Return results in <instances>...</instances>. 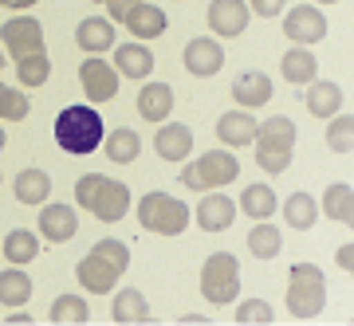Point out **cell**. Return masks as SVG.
I'll use <instances>...</instances> for the list:
<instances>
[{
  "instance_id": "cell-1",
  "label": "cell",
  "mask_w": 354,
  "mask_h": 326,
  "mask_svg": "<svg viewBox=\"0 0 354 326\" xmlns=\"http://www.w3.org/2000/svg\"><path fill=\"white\" fill-rule=\"evenodd\" d=\"M130 267V248L122 240H99L95 248L75 264V279L87 295H111L118 287V279Z\"/></svg>"
},
{
  "instance_id": "cell-2",
  "label": "cell",
  "mask_w": 354,
  "mask_h": 326,
  "mask_svg": "<svg viewBox=\"0 0 354 326\" xmlns=\"http://www.w3.org/2000/svg\"><path fill=\"white\" fill-rule=\"evenodd\" d=\"M75 204L79 209H87L95 220L102 224H114V220H122L130 213V189L127 181H114L106 173H87L75 181Z\"/></svg>"
},
{
  "instance_id": "cell-3",
  "label": "cell",
  "mask_w": 354,
  "mask_h": 326,
  "mask_svg": "<svg viewBox=\"0 0 354 326\" xmlns=\"http://www.w3.org/2000/svg\"><path fill=\"white\" fill-rule=\"evenodd\" d=\"M102 114L95 106H64L55 118V146L71 157H87L102 146Z\"/></svg>"
},
{
  "instance_id": "cell-4",
  "label": "cell",
  "mask_w": 354,
  "mask_h": 326,
  "mask_svg": "<svg viewBox=\"0 0 354 326\" xmlns=\"http://www.w3.org/2000/svg\"><path fill=\"white\" fill-rule=\"evenodd\" d=\"M256 165L264 169L268 177H279L291 165V153H295V122L288 114H272L256 126Z\"/></svg>"
},
{
  "instance_id": "cell-5",
  "label": "cell",
  "mask_w": 354,
  "mask_h": 326,
  "mask_svg": "<svg viewBox=\"0 0 354 326\" xmlns=\"http://www.w3.org/2000/svg\"><path fill=\"white\" fill-rule=\"evenodd\" d=\"M241 177V162L232 150H209L197 162H189L181 169V189L189 193H209V189H225Z\"/></svg>"
},
{
  "instance_id": "cell-6",
  "label": "cell",
  "mask_w": 354,
  "mask_h": 326,
  "mask_svg": "<svg viewBox=\"0 0 354 326\" xmlns=\"http://www.w3.org/2000/svg\"><path fill=\"white\" fill-rule=\"evenodd\" d=\"M327 303V276L315 264H291L288 271V314L291 318H315Z\"/></svg>"
},
{
  "instance_id": "cell-7",
  "label": "cell",
  "mask_w": 354,
  "mask_h": 326,
  "mask_svg": "<svg viewBox=\"0 0 354 326\" xmlns=\"http://www.w3.org/2000/svg\"><path fill=\"white\" fill-rule=\"evenodd\" d=\"M138 224L146 232H158V236H181L189 228V209H185V201L153 189L138 201Z\"/></svg>"
},
{
  "instance_id": "cell-8",
  "label": "cell",
  "mask_w": 354,
  "mask_h": 326,
  "mask_svg": "<svg viewBox=\"0 0 354 326\" xmlns=\"http://www.w3.org/2000/svg\"><path fill=\"white\" fill-rule=\"evenodd\" d=\"M201 295L213 307H228L241 295V264L232 251H213L201 267Z\"/></svg>"
},
{
  "instance_id": "cell-9",
  "label": "cell",
  "mask_w": 354,
  "mask_h": 326,
  "mask_svg": "<svg viewBox=\"0 0 354 326\" xmlns=\"http://www.w3.org/2000/svg\"><path fill=\"white\" fill-rule=\"evenodd\" d=\"M0 44H4V55H12L16 59H24V55H36L44 51V28H39L36 16H12V20H4L0 28Z\"/></svg>"
},
{
  "instance_id": "cell-10",
  "label": "cell",
  "mask_w": 354,
  "mask_h": 326,
  "mask_svg": "<svg viewBox=\"0 0 354 326\" xmlns=\"http://www.w3.org/2000/svg\"><path fill=\"white\" fill-rule=\"evenodd\" d=\"M118 71H114V63H106L102 55H91V59H83V67H79V83H83V95H87V102H95V106H102V102H111L114 95H118Z\"/></svg>"
},
{
  "instance_id": "cell-11",
  "label": "cell",
  "mask_w": 354,
  "mask_h": 326,
  "mask_svg": "<svg viewBox=\"0 0 354 326\" xmlns=\"http://www.w3.org/2000/svg\"><path fill=\"white\" fill-rule=\"evenodd\" d=\"M283 36H288L291 44L311 48V44H319V39L327 36V16L319 12V4L304 0V4H295L291 12H283Z\"/></svg>"
},
{
  "instance_id": "cell-12",
  "label": "cell",
  "mask_w": 354,
  "mask_h": 326,
  "mask_svg": "<svg viewBox=\"0 0 354 326\" xmlns=\"http://www.w3.org/2000/svg\"><path fill=\"white\" fill-rule=\"evenodd\" d=\"M205 20H209V28H213V36L236 39V36L248 32L252 12H248V4H244V0H213V4L205 8Z\"/></svg>"
},
{
  "instance_id": "cell-13",
  "label": "cell",
  "mask_w": 354,
  "mask_h": 326,
  "mask_svg": "<svg viewBox=\"0 0 354 326\" xmlns=\"http://www.w3.org/2000/svg\"><path fill=\"white\" fill-rule=\"evenodd\" d=\"M181 63H185V71L197 79H213L221 67H225V44H216L213 36H197L185 44L181 51Z\"/></svg>"
},
{
  "instance_id": "cell-14",
  "label": "cell",
  "mask_w": 354,
  "mask_h": 326,
  "mask_svg": "<svg viewBox=\"0 0 354 326\" xmlns=\"http://www.w3.org/2000/svg\"><path fill=\"white\" fill-rule=\"evenodd\" d=\"M256 114L252 111H225L221 118H216V138H221V146L225 150H241V146H252L256 138Z\"/></svg>"
},
{
  "instance_id": "cell-15",
  "label": "cell",
  "mask_w": 354,
  "mask_h": 326,
  "mask_svg": "<svg viewBox=\"0 0 354 326\" xmlns=\"http://www.w3.org/2000/svg\"><path fill=\"white\" fill-rule=\"evenodd\" d=\"M232 220H236V201L225 197L221 189H209L205 201L197 204V224H201V232H225V228H232Z\"/></svg>"
},
{
  "instance_id": "cell-16",
  "label": "cell",
  "mask_w": 354,
  "mask_h": 326,
  "mask_svg": "<svg viewBox=\"0 0 354 326\" xmlns=\"http://www.w3.org/2000/svg\"><path fill=\"white\" fill-rule=\"evenodd\" d=\"M79 232V216L71 204H44L39 209V236L51 244H67Z\"/></svg>"
},
{
  "instance_id": "cell-17",
  "label": "cell",
  "mask_w": 354,
  "mask_h": 326,
  "mask_svg": "<svg viewBox=\"0 0 354 326\" xmlns=\"http://www.w3.org/2000/svg\"><path fill=\"white\" fill-rule=\"evenodd\" d=\"M114 71L122 79H146V75H153V51L146 48V44H114Z\"/></svg>"
},
{
  "instance_id": "cell-18",
  "label": "cell",
  "mask_w": 354,
  "mask_h": 326,
  "mask_svg": "<svg viewBox=\"0 0 354 326\" xmlns=\"http://www.w3.org/2000/svg\"><path fill=\"white\" fill-rule=\"evenodd\" d=\"M153 153L162 162H185L193 153V130L181 122H162L158 138H153Z\"/></svg>"
},
{
  "instance_id": "cell-19",
  "label": "cell",
  "mask_w": 354,
  "mask_h": 326,
  "mask_svg": "<svg viewBox=\"0 0 354 326\" xmlns=\"http://www.w3.org/2000/svg\"><path fill=\"white\" fill-rule=\"evenodd\" d=\"M272 99V79L264 71H241L232 79V102L244 106V111H256V106H268Z\"/></svg>"
},
{
  "instance_id": "cell-20",
  "label": "cell",
  "mask_w": 354,
  "mask_h": 326,
  "mask_svg": "<svg viewBox=\"0 0 354 326\" xmlns=\"http://www.w3.org/2000/svg\"><path fill=\"white\" fill-rule=\"evenodd\" d=\"M279 75L288 79L291 87H307L311 79H319V59H315V51L304 48V44L288 48V51H283V59H279Z\"/></svg>"
},
{
  "instance_id": "cell-21",
  "label": "cell",
  "mask_w": 354,
  "mask_h": 326,
  "mask_svg": "<svg viewBox=\"0 0 354 326\" xmlns=\"http://www.w3.org/2000/svg\"><path fill=\"white\" fill-rule=\"evenodd\" d=\"M122 24H127V32L134 39H158L165 28H169V20H165V12L158 8V4H146V0H142V4L130 8V16L122 20Z\"/></svg>"
},
{
  "instance_id": "cell-22",
  "label": "cell",
  "mask_w": 354,
  "mask_h": 326,
  "mask_svg": "<svg viewBox=\"0 0 354 326\" xmlns=\"http://www.w3.org/2000/svg\"><path fill=\"white\" fill-rule=\"evenodd\" d=\"M75 44L87 51V55H102V51L114 48V24L106 16H87V20L75 28Z\"/></svg>"
},
{
  "instance_id": "cell-23",
  "label": "cell",
  "mask_w": 354,
  "mask_h": 326,
  "mask_svg": "<svg viewBox=\"0 0 354 326\" xmlns=\"http://www.w3.org/2000/svg\"><path fill=\"white\" fill-rule=\"evenodd\" d=\"M174 111V87L169 83H146L138 90V114L146 122H165Z\"/></svg>"
},
{
  "instance_id": "cell-24",
  "label": "cell",
  "mask_w": 354,
  "mask_h": 326,
  "mask_svg": "<svg viewBox=\"0 0 354 326\" xmlns=\"http://www.w3.org/2000/svg\"><path fill=\"white\" fill-rule=\"evenodd\" d=\"M342 90H339V83H327V79H311L307 83V111L315 114V118H330V114H339L342 111Z\"/></svg>"
},
{
  "instance_id": "cell-25",
  "label": "cell",
  "mask_w": 354,
  "mask_h": 326,
  "mask_svg": "<svg viewBox=\"0 0 354 326\" xmlns=\"http://www.w3.org/2000/svg\"><path fill=\"white\" fill-rule=\"evenodd\" d=\"M319 213L351 228V224H354V189L346 185V181H335V185H327L323 201H319Z\"/></svg>"
},
{
  "instance_id": "cell-26",
  "label": "cell",
  "mask_w": 354,
  "mask_h": 326,
  "mask_svg": "<svg viewBox=\"0 0 354 326\" xmlns=\"http://www.w3.org/2000/svg\"><path fill=\"white\" fill-rule=\"evenodd\" d=\"M111 318L114 323H150L153 311H150V303H146V295H142L138 287H122L111 303Z\"/></svg>"
},
{
  "instance_id": "cell-27",
  "label": "cell",
  "mask_w": 354,
  "mask_h": 326,
  "mask_svg": "<svg viewBox=\"0 0 354 326\" xmlns=\"http://www.w3.org/2000/svg\"><path fill=\"white\" fill-rule=\"evenodd\" d=\"M279 209H283V220H288V228H295V232H311V224L319 220V201L311 197V193H291L288 201H279Z\"/></svg>"
},
{
  "instance_id": "cell-28",
  "label": "cell",
  "mask_w": 354,
  "mask_h": 326,
  "mask_svg": "<svg viewBox=\"0 0 354 326\" xmlns=\"http://www.w3.org/2000/svg\"><path fill=\"white\" fill-rule=\"evenodd\" d=\"M102 150H106V157H111L114 165H130V162H138L142 138L130 130V126H118V130H111V134H102Z\"/></svg>"
},
{
  "instance_id": "cell-29",
  "label": "cell",
  "mask_w": 354,
  "mask_h": 326,
  "mask_svg": "<svg viewBox=\"0 0 354 326\" xmlns=\"http://www.w3.org/2000/svg\"><path fill=\"white\" fill-rule=\"evenodd\" d=\"M276 204H279L276 189L256 181V185H244V197L236 209H244V216H252V220H272L276 216Z\"/></svg>"
},
{
  "instance_id": "cell-30",
  "label": "cell",
  "mask_w": 354,
  "mask_h": 326,
  "mask_svg": "<svg viewBox=\"0 0 354 326\" xmlns=\"http://www.w3.org/2000/svg\"><path fill=\"white\" fill-rule=\"evenodd\" d=\"M12 193H16L20 204H44L51 197V177L44 173V169H20Z\"/></svg>"
},
{
  "instance_id": "cell-31",
  "label": "cell",
  "mask_w": 354,
  "mask_h": 326,
  "mask_svg": "<svg viewBox=\"0 0 354 326\" xmlns=\"http://www.w3.org/2000/svg\"><path fill=\"white\" fill-rule=\"evenodd\" d=\"M0 251H4V260L16 267H24L32 264L39 256V236L36 232H28V228H12L8 236H4V244H0Z\"/></svg>"
},
{
  "instance_id": "cell-32",
  "label": "cell",
  "mask_w": 354,
  "mask_h": 326,
  "mask_svg": "<svg viewBox=\"0 0 354 326\" xmlns=\"http://www.w3.org/2000/svg\"><path fill=\"white\" fill-rule=\"evenodd\" d=\"M28 299H32V279H28L24 267H4L0 271V303L4 307H28Z\"/></svg>"
},
{
  "instance_id": "cell-33",
  "label": "cell",
  "mask_w": 354,
  "mask_h": 326,
  "mask_svg": "<svg viewBox=\"0 0 354 326\" xmlns=\"http://www.w3.org/2000/svg\"><path fill=\"white\" fill-rule=\"evenodd\" d=\"M279 248H283V232L268 220H256V228L248 232V256L256 260H276Z\"/></svg>"
},
{
  "instance_id": "cell-34",
  "label": "cell",
  "mask_w": 354,
  "mask_h": 326,
  "mask_svg": "<svg viewBox=\"0 0 354 326\" xmlns=\"http://www.w3.org/2000/svg\"><path fill=\"white\" fill-rule=\"evenodd\" d=\"M16 79H20V87H44L51 79V55L48 48L36 51V55H24V59H16Z\"/></svg>"
},
{
  "instance_id": "cell-35",
  "label": "cell",
  "mask_w": 354,
  "mask_h": 326,
  "mask_svg": "<svg viewBox=\"0 0 354 326\" xmlns=\"http://www.w3.org/2000/svg\"><path fill=\"white\" fill-rule=\"evenodd\" d=\"M327 150H335V153H351V150H354V114H346V111L330 114Z\"/></svg>"
},
{
  "instance_id": "cell-36",
  "label": "cell",
  "mask_w": 354,
  "mask_h": 326,
  "mask_svg": "<svg viewBox=\"0 0 354 326\" xmlns=\"http://www.w3.org/2000/svg\"><path fill=\"white\" fill-rule=\"evenodd\" d=\"M48 314H51V323H87L91 307H87V299H79V295H55Z\"/></svg>"
},
{
  "instance_id": "cell-37",
  "label": "cell",
  "mask_w": 354,
  "mask_h": 326,
  "mask_svg": "<svg viewBox=\"0 0 354 326\" xmlns=\"http://www.w3.org/2000/svg\"><path fill=\"white\" fill-rule=\"evenodd\" d=\"M28 111H32V102H28L24 90L0 83V122H24Z\"/></svg>"
},
{
  "instance_id": "cell-38",
  "label": "cell",
  "mask_w": 354,
  "mask_h": 326,
  "mask_svg": "<svg viewBox=\"0 0 354 326\" xmlns=\"http://www.w3.org/2000/svg\"><path fill=\"white\" fill-rule=\"evenodd\" d=\"M272 318H276V311L264 299H244L236 307V323H272Z\"/></svg>"
},
{
  "instance_id": "cell-39",
  "label": "cell",
  "mask_w": 354,
  "mask_h": 326,
  "mask_svg": "<svg viewBox=\"0 0 354 326\" xmlns=\"http://www.w3.org/2000/svg\"><path fill=\"white\" fill-rule=\"evenodd\" d=\"M134 4H142V0H102V8H106V20H118V24H122V20H127L130 16V8H134Z\"/></svg>"
},
{
  "instance_id": "cell-40",
  "label": "cell",
  "mask_w": 354,
  "mask_h": 326,
  "mask_svg": "<svg viewBox=\"0 0 354 326\" xmlns=\"http://www.w3.org/2000/svg\"><path fill=\"white\" fill-rule=\"evenodd\" d=\"M248 12L264 16V20H276V12H283V0H248Z\"/></svg>"
},
{
  "instance_id": "cell-41",
  "label": "cell",
  "mask_w": 354,
  "mask_h": 326,
  "mask_svg": "<svg viewBox=\"0 0 354 326\" xmlns=\"http://www.w3.org/2000/svg\"><path fill=\"white\" fill-rule=\"evenodd\" d=\"M351 260H354V244H342V248H339V267H342V271H354Z\"/></svg>"
},
{
  "instance_id": "cell-42",
  "label": "cell",
  "mask_w": 354,
  "mask_h": 326,
  "mask_svg": "<svg viewBox=\"0 0 354 326\" xmlns=\"http://www.w3.org/2000/svg\"><path fill=\"white\" fill-rule=\"evenodd\" d=\"M36 0H0V8H12V12H28Z\"/></svg>"
},
{
  "instance_id": "cell-43",
  "label": "cell",
  "mask_w": 354,
  "mask_h": 326,
  "mask_svg": "<svg viewBox=\"0 0 354 326\" xmlns=\"http://www.w3.org/2000/svg\"><path fill=\"white\" fill-rule=\"evenodd\" d=\"M8 323H32V314H28V311H12V314H8Z\"/></svg>"
},
{
  "instance_id": "cell-44",
  "label": "cell",
  "mask_w": 354,
  "mask_h": 326,
  "mask_svg": "<svg viewBox=\"0 0 354 326\" xmlns=\"http://www.w3.org/2000/svg\"><path fill=\"white\" fill-rule=\"evenodd\" d=\"M4 142H8V134H4V130H0V150H4Z\"/></svg>"
},
{
  "instance_id": "cell-45",
  "label": "cell",
  "mask_w": 354,
  "mask_h": 326,
  "mask_svg": "<svg viewBox=\"0 0 354 326\" xmlns=\"http://www.w3.org/2000/svg\"><path fill=\"white\" fill-rule=\"evenodd\" d=\"M311 4H339V0H311Z\"/></svg>"
},
{
  "instance_id": "cell-46",
  "label": "cell",
  "mask_w": 354,
  "mask_h": 326,
  "mask_svg": "<svg viewBox=\"0 0 354 326\" xmlns=\"http://www.w3.org/2000/svg\"><path fill=\"white\" fill-rule=\"evenodd\" d=\"M4 59H8V55H4V48H0V71H4Z\"/></svg>"
},
{
  "instance_id": "cell-47",
  "label": "cell",
  "mask_w": 354,
  "mask_h": 326,
  "mask_svg": "<svg viewBox=\"0 0 354 326\" xmlns=\"http://www.w3.org/2000/svg\"><path fill=\"white\" fill-rule=\"evenodd\" d=\"M99 4H102V0H99Z\"/></svg>"
}]
</instances>
